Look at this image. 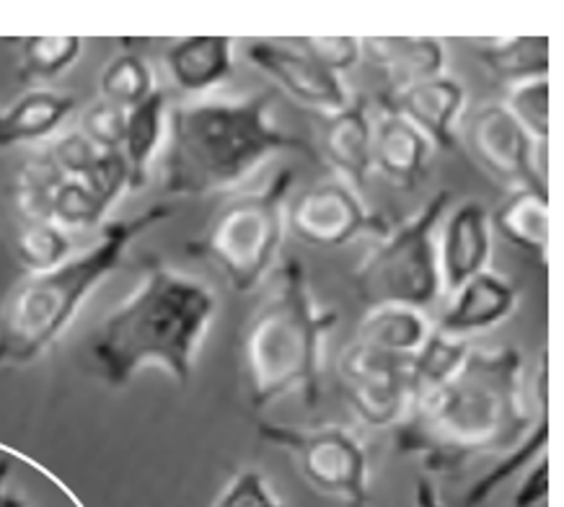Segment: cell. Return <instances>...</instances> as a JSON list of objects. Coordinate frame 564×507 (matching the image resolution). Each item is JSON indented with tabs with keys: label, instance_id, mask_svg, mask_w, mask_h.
Here are the masks:
<instances>
[{
	"label": "cell",
	"instance_id": "cell-11",
	"mask_svg": "<svg viewBox=\"0 0 564 507\" xmlns=\"http://www.w3.org/2000/svg\"><path fill=\"white\" fill-rule=\"evenodd\" d=\"M285 223L303 244L322 249H337L366 234H389L386 220L370 213L358 192L339 179L303 190L288 205Z\"/></svg>",
	"mask_w": 564,
	"mask_h": 507
},
{
	"label": "cell",
	"instance_id": "cell-13",
	"mask_svg": "<svg viewBox=\"0 0 564 507\" xmlns=\"http://www.w3.org/2000/svg\"><path fill=\"white\" fill-rule=\"evenodd\" d=\"M492 259V220L479 199L448 207L437 228V270L445 295L456 293L466 280L489 270Z\"/></svg>",
	"mask_w": 564,
	"mask_h": 507
},
{
	"label": "cell",
	"instance_id": "cell-8",
	"mask_svg": "<svg viewBox=\"0 0 564 507\" xmlns=\"http://www.w3.org/2000/svg\"><path fill=\"white\" fill-rule=\"evenodd\" d=\"M257 435L291 453L314 489L345 507L368 505V453L350 430L339 424L306 430L259 420Z\"/></svg>",
	"mask_w": 564,
	"mask_h": 507
},
{
	"label": "cell",
	"instance_id": "cell-20",
	"mask_svg": "<svg viewBox=\"0 0 564 507\" xmlns=\"http://www.w3.org/2000/svg\"><path fill=\"white\" fill-rule=\"evenodd\" d=\"M169 76L184 94H205L218 88L234 73L231 36H187L166 50Z\"/></svg>",
	"mask_w": 564,
	"mask_h": 507
},
{
	"label": "cell",
	"instance_id": "cell-29",
	"mask_svg": "<svg viewBox=\"0 0 564 507\" xmlns=\"http://www.w3.org/2000/svg\"><path fill=\"white\" fill-rule=\"evenodd\" d=\"M17 257L29 274H42L70 259L68 230L52 220H26L17 236Z\"/></svg>",
	"mask_w": 564,
	"mask_h": 507
},
{
	"label": "cell",
	"instance_id": "cell-22",
	"mask_svg": "<svg viewBox=\"0 0 564 507\" xmlns=\"http://www.w3.org/2000/svg\"><path fill=\"white\" fill-rule=\"evenodd\" d=\"M76 109V96L34 88L9 109H0V151L50 138Z\"/></svg>",
	"mask_w": 564,
	"mask_h": 507
},
{
	"label": "cell",
	"instance_id": "cell-27",
	"mask_svg": "<svg viewBox=\"0 0 564 507\" xmlns=\"http://www.w3.org/2000/svg\"><path fill=\"white\" fill-rule=\"evenodd\" d=\"M84 50L80 36H26L19 42V80H52L76 65Z\"/></svg>",
	"mask_w": 564,
	"mask_h": 507
},
{
	"label": "cell",
	"instance_id": "cell-34",
	"mask_svg": "<svg viewBox=\"0 0 564 507\" xmlns=\"http://www.w3.org/2000/svg\"><path fill=\"white\" fill-rule=\"evenodd\" d=\"M124 125H128V111L109 101H96L84 111L80 132L91 140L96 151H120L124 140Z\"/></svg>",
	"mask_w": 564,
	"mask_h": 507
},
{
	"label": "cell",
	"instance_id": "cell-28",
	"mask_svg": "<svg viewBox=\"0 0 564 507\" xmlns=\"http://www.w3.org/2000/svg\"><path fill=\"white\" fill-rule=\"evenodd\" d=\"M101 101L115 104L120 109H132L143 104L155 91L153 68L145 57L135 52H122L115 60H109L107 68L99 76Z\"/></svg>",
	"mask_w": 564,
	"mask_h": 507
},
{
	"label": "cell",
	"instance_id": "cell-26",
	"mask_svg": "<svg viewBox=\"0 0 564 507\" xmlns=\"http://www.w3.org/2000/svg\"><path fill=\"white\" fill-rule=\"evenodd\" d=\"M469 353L471 347L466 339L445 337V334L433 330L420 353H414L410 360V412L433 397L437 389H443L456 376Z\"/></svg>",
	"mask_w": 564,
	"mask_h": 507
},
{
	"label": "cell",
	"instance_id": "cell-12",
	"mask_svg": "<svg viewBox=\"0 0 564 507\" xmlns=\"http://www.w3.org/2000/svg\"><path fill=\"white\" fill-rule=\"evenodd\" d=\"M251 68L264 73L282 94L295 104L316 111L318 117H332L350 104V94L343 78L314 63L293 40H257L247 44Z\"/></svg>",
	"mask_w": 564,
	"mask_h": 507
},
{
	"label": "cell",
	"instance_id": "cell-40",
	"mask_svg": "<svg viewBox=\"0 0 564 507\" xmlns=\"http://www.w3.org/2000/svg\"><path fill=\"white\" fill-rule=\"evenodd\" d=\"M9 479H11V464L9 461H0V507H24V503L9 492Z\"/></svg>",
	"mask_w": 564,
	"mask_h": 507
},
{
	"label": "cell",
	"instance_id": "cell-33",
	"mask_svg": "<svg viewBox=\"0 0 564 507\" xmlns=\"http://www.w3.org/2000/svg\"><path fill=\"white\" fill-rule=\"evenodd\" d=\"M80 182H84L88 190H91V195L109 211V207L130 190L128 161H124V155L120 151L99 153V159H96L94 166L80 176Z\"/></svg>",
	"mask_w": 564,
	"mask_h": 507
},
{
	"label": "cell",
	"instance_id": "cell-1",
	"mask_svg": "<svg viewBox=\"0 0 564 507\" xmlns=\"http://www.w3.org/2000/svg\"><path fill=\"white\" fill-rule=\"evenodd\" d=\"M523 357L516 345L471 349L456 376L393 428L402 456L430 472H458L474 461L510 453L533 424Z\"/></svg>",
	"mask_w": 564,
	"mask_h": 507
},
{
	"label": "cell",
	"instance_id": "cell-10",
	"mask_svg": "<svg viewBox=\"0 0 564 507\" xmlns=\"http://www.w3.org/2000/svg\"><path fill=\"white\" fill-rule=\"evenodd\" d=\"M464 145L477 166L508 190H544L541 148L525 136L502 104H485L474 109L464 125Z\"/></svg>",
	"mask_w": 564,
	"mask_h": 507
},
{
	"label": "cell",
	"instance_id": "cell-17",
	"mask_svg": "<svg viewBox=\"0 0 564 507\" xmlns=\"http://www.w3.org/2000/svg\"><path fill=\"white\" fill-rule=\"evenodd\" d=\"M360 60L386 80V91L443 76L445 50L430 36H368L360 40Z\"/></svg>",
	"mask_w": 564,
	"mask_h": 507
},
{
	"label": "cell",
	"instance_id": "cell-24",
	"mask_svg": "<svg viewBox=\"0 0 564 507\" xmlns=\"http://www.w3.org/2000/svg\"><path fill=\"white\" fill-rule=\"evenodd\" d=\"M166 117L169 101L166 94L155 91L143 104L128 109V125H124V140L120 153L130 169V190H140L148 182V169L166 140Z\"/></svg>",
	"mask_w": 564,
	"mask_h": 507
},
{
	"label": "cell",
	"instance_id": "cell-18",
	"mask_svg": "<svg viewBox=\"0 0 564 507\" xmlns=\"http://www.w3.org/2000/svg\"><path fill=\"white\" fill-rule=\"evenodd\" d=\"M533 407H536V417L533 424L525 432V438L516 445L513 451L505 453L495 461V466L479 476L477 482L466 489L458 507H485L489 497L502 487L508 479H516L523 474L533 461L546 456V440H549V397H546V355L541 357L536 368V384H533Z\"/></svg>",
	"mask_w": 564,
	"mask_h": 507
},
{
	"label": "cell",
	"instance_id": "cell-35",
	"mask_svg": "<svg viewBox=\"0 0 564 507\" xmlns=\"http://www.w3.org/2000/svg\"><path fill=\"white\" fill-rule=\"evenodd\" d=\"M293 42L334 76L352 71L360 63L358 36H299Z\"/></svg>",
	"mask_w": 564,
	"mask_h": 507
},
{
	"label": "cell",
	"instance_id": "cell-25",
	"mask_svg": "<svg viewBox=\"0 0 564 507\" xmlns=\"http://www.w3.org/2000/svg\"><path fill=\"white\" fill-rule=\"evenodd\" d=\"M474 52L489 76L508 84V88L525 80L546 78L549 73V36L544 34L479 42Z\"/></svg>",
	"mask_w": 564,
	"mask_h": 507
},
{
	"label": "cell",
	"instance_id": "cell-9",
	"mask_svg": "<svg viewBox=\"0 0 564 507\" xmlns=\"http://www.w3.org/2000/svg\"><path fill=\"white\" fill-rule=\"evenodd\" d=\"M410 360L350 342L339 355V384L362 424L397 428L410 412Z\"/></svg>",
	"mask_w": 564,
	"mask_h": 507
},
{
	"label": "cell",
	"instance_id": "cell-16",
	"mask_svg": "<svg viewBox=\"0 0 564 507\" xmlns=\"http://www.w3.org/2000/svg\"><path fill=\"white\" fill-rule=\"evenodd\" d=\"M318 155L339 174V182L362 190L373 171V119L366 96L352 99L343 111L324 117Z\"/></svg>",
	"mask_w": 564,
	"mask_h": 507
},
{
	"label": "cell",
	"instance_id": "cell-37",
	"mask_svg": "<svg viewBox=\"0 0 564 507\" xmlns=\"http://www.w3.org/2000/svg\"><path fill=\"white\" fill-rule=\"evenodd\" d=\"M99 153L101 151H96L91 140H88L80 130L68 132V136L55 140V143L47 148V155L65 179L84 176L86 171L94 166V161L99 159Z\"/></svg>",
	"mask_w": 564,
	"mask_h": 507
},
{
	"label": "cell",
	"instance_id": "cell-30",
	"mask_svg": "<svg viewBox=\"0 0 564 507\" xmlns=\"http://www.w3.org/2000/svg\"><path fill=\"white\" fill-rule=\"evenodd\" d=\"M63 182L65 176L52 163L47 151L26 161L17 176V190H13L17 207L24 215V220H50L52 195Z\"/></svg>",
	"mask_w": 564,
	"mask_h": 507
},
{
	"label": "cell",
	"instance_id": "cell-14",
	"mask_svg": "<svg viewBox=\"0 0 564 507\" xmlns=\"http://www.w3.org/2000/svg\"><path fill=\"white\" fill-rule=\"evenodd\" d=\"M464 86L448 76H435L414 86L399 88V91L381 94L383 111L404 117L427 138L430 145L441 148V151H456L458 148L456 125L464 111Z\"/></svg>",
	"mask_w": 564,
	"mask_h": 507
},
{
	"label": "cell",
	"instance_id": "cell-3",
	"mask_svg": "<svg viewBox=\"0 0 564 507\" xmlns=\"http://www.w3.org/2000/svg\"><path fill=\"white\" fill-rule=\"evenodd\" d=\"M272 94L210 99L174 107L166 117L163 192L174 197H207L247 182L278 153L318 161L308 140L272 122Z\"/></svg>",
	"mask_w": 564,
	"mask_h": 507
},
{
	"label": "cell",
	"instance_id": "cell-36",
	"mask_svg": "<svg viewBox=\"0 0 564 507\" xmlns=\"http://www.w3.org/2000/svg\"><path fill=\"white\" fill-rule=\"evenodd\" d=\"M213 507H285L274 497L270 482L259 468H241Z\"/></svg>",
	"mask_w": 564,
	"mask_h": 507
},
{
	"label": "cell",
	"instance_id": "cell-38",
	"mask_svg": "<svg viewBox=\"0 0 564 507\" xmlns=\"http://www.w3.org/2000/svg\"><path fill=\"white\" fill-rule=\"evenodd\" d=\"M549 492V459L541 456L521 474V484H518L513 507H539L546 499Z\"/></svg>",
	"mask_w": 564,
	"mask_h": 507
},
{
	"label": "cell",
	"instance_id": "cell-31",
	"mask_svg": "<svg viewBox=\"0 0 564 507\" xmlns=\"http://www.w3.org/2000/svg\"><path fill=\"white\" fill-rule=\"evenodd\" d=\"M502 107L523 127L533 145L544 151L549 140V80L539 78L510 86Z\"/></svg>",
	"mask_w": 564,
	"mask_h": 507
},
{
	"label": "cell",
	"instance_id": "cell-19",
	"mask_svg": "<svg viewBox=\"0 0 564 507\" xmlns=\"http://www.w3.org/2000/svg\"><path fill=\"white\" fill-rule=\"evenodd\" d=\"M427 138L404 117L383 111L373 125V169L397 190H414L430 159Z\"/></svg>",
	"mask_w": 564,
	"mask_h": 507
},
{
	"label": "cell",
	"instance_id": "cell-6",
	"mask_svg": "<svg viewBox=\"0 0 564 507\" xmlns=\"http://www.w3.org/2000/svg\"><path fill=\"white\" fill-rule=\"evenodd\" d=\"M295 171L280 169L262 190L236 195L213 215L203 236L187 244V254L218 267L236 293H251L270 280L285 238L288 195Z\"/></svg>",
	"mask_w": 564,
	"mask_h": 507
},
{
	"label": "cell",
	"instance_id": "cell-23",
	"mask_svg": "<svg viewBox=\"0 0 564 507\" xmlns=\"http://www.w3.org/2000/svg\"><path fill=\"white\" fill-rule=\"evenodd\" d=\"M433 330L435 326L430 324L425 311L410 305H378L366 311L352 339L378 353L412 357L420 353Z\"/></svg>",
	"mask_w": 564,
	"mask_h": 507
},
{
	"label": "cell",
	"instance_id": "cell-4",
	"mask_svg": "<svg viewBox=\"0 0 564 507\" xmlns=\"http://www.w3.org/2000/svg\"><path fill=\"white\" fill-rule=\"evenodd\" d=\"M334 324L337 313L316 301L306 267L288 257L270 274V288L241 334V378L249 404L264 409L272 401L301 397L314 409L322 401L324 342Z\"/></svg>",
	"mask_w": 564,
	"mask_h": 507
},
{
	"label": "cell",
	"instance_id": "cell-2",
	"mask_svg": "<svg viewBox=\"0 0 564 507\" xmlns=\"http://www.w3.org/2000/svg\"><path fill=\"white\" fill-rule=\"evenodd\" d=\"M215 316L218 293L207 282L153 259L135 293L94 334L96 373L111 389H122L140 370L155 365L187 386Z\"/></svg>",
	"mask_w": 564,
	"mask_h": 507
},
{
	"label": "cell",
	"instance_id": "cell-21",
	"mask_svg": "<svg viewBox=\"0 0 564 507\" xmlns=\"http://www.w3.org/2000/svg\"><path fill=\"white\" fill-rule=\"evenodd\" d=\"M489 220H492V230L505 241L529 254L539 267H546L549 195L544 190H531V186L510 190L508 199L495 213H489Z\"/></svg>",
	"mask_w": 564,
	"mask_h": 507
},
{
	"label": "cell",
	"instance_id": "cell-32",
	"mask_svg": "<svg viewBox=\"0 0 564 507\" xmlns=\"http://www.w3.org/2000/svg\"><path fill=\"white\" fill-rule=\"evenodd\" d=\"M109 211L91 195V190L80 179H65L52 195L50 220L63 230L91 228L104 220Z\"/></svg>",
	"mask_w": 564,
	"mask_h": 507
},
{
	"label": "cell",
	"instance_id": "cell-7",
	"mask_svg": "<svg viewBox=\"0 0 564 507\" xmlns=\"http://www.w3.org/2000/svg\"><path fill=\"white\" fill-rule=\"evenodd\" d=\"M448 207L451 192H435L412 218L397 230H389L355 267V295L368 311L378 305H410L425 311L441 298L437 228Z\"/></svg>",
	"mask_w": 564,
	"mask_h": 507
},
{
	"label": "cell",
	"instance_id": "cell-15",
	"mask_svg": "<svg viewBox=\"0 0 564 507\" xmlns=\"http://www.w3.org/2000/svg\"><path fill=\"white\" fill-rule=\"evenodd\" d=\"M518 309V288L513 280L502 278L492 270L479 272L466 280L456 293H451L448 309L443 311L435 330L445 337L466 339L474 334L489 332L508 322Z\"/></svg>",
	"mask_w": 564,
	"mask_h": 507
},
{
	"label": "cell",
	"instance_id": "cell-39",
	"mask_svg": "<svg viewBox=\"0 0 564 507\" xmlns=\"http://www.w3.org/2000/svg\"><path fill=\"white\" fill-rule=\"evenodd\" d=\"M414 507H443L435 484L430 482L427 476H420V479L414 482Z\"/></svg>",
	"mask_w": 564,
	"mask_h": 507
},
{
	"label": "cell",
	"instance_id": "cell-5",
	"mask_svg": "<svg viewBox=\"0 0 564 507\" xmlns=\"http://www.w3.org/2000/svg\"><path fill=\"white\" fill-rule=\"evenodd\" d=\"M172 215V205L159 203L132 218L111 220L91 249L50 272L26 274L0 305V368L40 360L73 324L86 298L120 270L130 246Z\"/></svg>",
	"mask_w": 564,
	"mask_h": 507
}]
</instances>
